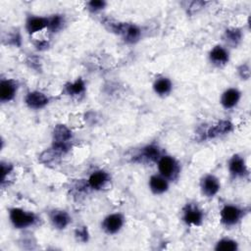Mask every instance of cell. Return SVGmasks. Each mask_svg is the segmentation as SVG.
I'll return each mask as SVG.
<instances>
[{
	"label": "cell",
	"mask_w": 251,
	"mask_h": 251,
	"mask_svg": "<svg viewBox=\"0 0 251 251\" xmlns=\"http://www.w3.org/2000/svg\"><path fill=\"white\" fill-rule=\"evenodd\" d=\"M209 59L213 65L221 67L225 66L229 61V54L225 47L216 45L211 49L209 53Z\"/></svg>",
	"instance_id": "14"
},
{
	"label": "cell",
	"mask_w": 251,
	"mask_h": 251,
	"mask_svg": "<svg viewBox=\"0 0 251 251\" xmlns=\"http://www.w3.org/2000/svg\"><path fill=\"white\" fill-rule=\"evenodd\" d=\"M157 166L159 174L169 181L176 179L179 175V164L170 155H162L157 162Z\"/></svg>",
	"instance_id": "3"
},
{
	"label": "cell",
	"mask_w": 251,
	"mask_h": 251,
	"mask_svg": "<svg viewBox=\"0 0 251 251\" xmlns=\"http://www.w3.org/2000/svg\"><path fill=\"white\" fill-rule=\"evenodd\" d=\"M237 248V242L230 238H222L216 243L215 246L217 251H235Z\"/></svg>",
	"instance_id": "24"
},
{
	"label": "cell",
	"mask_w": 251,
	"mask_h": 251,
	"mask_svg": "<svg viewBox=\"0 0 251 251\" xmlns=\"http://www.w3.org/2000/svg\"><path fill=\"white\" fill-rule=\"evenodd\" d=\"M72 139V130L65 125H57L53 130L52 148L61 154L67 153L71 148Z\"/></svg>",
	"instance_id": "2"
},
{
	"label": "cell",
	"mask_w": 251,
	"mask_h": 251,
	"mask_svg": "<svg viewBox=\"0 0 251 251\" xmlns=\"http://www.w3.org/2000/svg\"><path fill=\"white\" fill-rule=\"evenodd\" d=\"M65 92L72 97H78L85 92V83L82 78L78 77L75 80L65 85Z\"/></svg>",
	"instance_id": "21"
},
{
	"label": "cell",
	"mask_w": 251,
	"mask_h": 251,
	"mask_svg": "<svg viewBox=\"0 0 251 251\" xmlns=\"http://www.w3.org/2000/svg\"><path fill=\"white\" fill-rule=\"evenodd\" d=\"M141 33H142V31L138 25H136L134 24L126 23L125 28L121 35L123 36L124 40L126 43L133 44V43H136L140 39Z\"/></svg>",
	"instance_id": "19"
},
{
	"label": "cell",
	"mask_w": 251,
	"mask_h": 251,
	"mask_svg": "<svg viewBox=\"0 0 251 251\" xmlns=\"http://www.w3.org/2000/svg\"><path fill=\"white\" fill-rule=\"evenodd\" d=\"M48 18L36 15H29L25 19V30L28 34H34L47 28Z\"/></svg>",
	"instance_id": "11"
},
{
	"label": "cell",
	"mask_w": 251,
	"mask_h": 251,
	"mask_svg": "<svg viewBox=\"0 0 251 251\" xmlns=\"http://www.w3.org/2000/svg\"><path fill=\"white\" fill-rule=\"evenodd\" d=\"M125 223L124 216L120 213H113L104 218L102 222V228L108 234H115L119 232Z\"/></svg>",
	"instance_id": "7"
},
{
	"label": "cell",
	"mask_w": 251,
	"mask_h": 251,
	"mask_svg": "<svg viewBox=\"0 0 251 251\" xmlns=\"http://www.w3.org/2000/svg\"><path fill=\"white\" fill-rule=\"evenodd\" d=\"M48 18L47 29L51 32H58L61 30L65 25V18L61 14H55Z\"/></svg>",
	"instance_id": "22"
},
{
	"label": "cell",
	"mask_w": 251,
	"mask_h": 251,
	"mask_svg": "<svg viewBox=\"0 0 251 251\" xmlns=\"http://www.w3.org/2000/svg\"><path fill=\"white\" fill-rule=\"evenodd\" d=\"M148 185H149L150 190L154 194L159 195V194H163L168 191L170 183L166 177H164L163 176L158 174V175H153L150 176Z\"/></svg>",
	"instance_id": "16"
},
{
	"label": "cell",
	"mask_w": 251,
	"mask_h": 251,
	"mask_svg": "<svg viewBox=\"0 0 251 251\" xmlns=\"http://www.w3.org/2000/svg\"><path fill=\"white\" fill-rule=\"evenodd\" d=\"M110 181V176L104 170H97L90 174L87 179V185L94 190H101Z\"/></svg>",
	"instance_id": "12"
},
{
	"label": "cell",
	"mask_w": 251,
	"mask_h": 251,
	"mask_svg": "<svg viewBox=\"0 0 251 251\" xmlns=\"http://www.w3.org/2000/svg\"><path fill=\"white\" fill-rule=\"evenodd\" d=\"M25 103L29 109L39 110L44 108L49 103L48 96L38 90L28 92L25 97Z\"/></svg>",
	"instance_id": "9"
},
{
	"label": "cell",
	"mask_w": 251,
	"mask_h": 251,
	"mask_svg": "<svg viewBox=\"0 0 251 251\" xmlns=\"http://www.w3.org/2000/svg\"><path fill=\"white\" fill-rule=\"evenodd\" d=\"M75 237L77 238V240L81 241V242H86L88 240V237H89V234H88V230H87V227L86 226H80V227H77L75 229Z\"/></svg>",
	"instance_id": "27"
},
{
	"label": "cell",
	"mask_w": 251,
	"mask_h": 251,
	"mask_svg": "<svg viewBox=\"0 0 251 251\" xmlns=\"http://www.w3.org/2000/svg\"><path fill=\"white\" fill-rule=\"evenodd\" d=\"M49 218L52 226L57 229L66 228L71 223V218L69 214L63 210H53L50 213Z\"/></svg>",
	"instance_id": "18"
},
{
	"label": "cell",
	"mask_w": 251,
	"mask_h": 251,
	"mask_svg": "<svg viewBox=\"0 0 251 251\" xmlns=\"http://www.w3.org/2000/svg\"><path fill=\"white\" fill-rule=\"evenodd\" d=\"M162 152L158 145L155 144H148L144 146L140 153L136 156L141 160V162H158V160L161 158Z\"/></svg>",
	"instance_id": "17"
},
{
	"label": "cell",
	"mask_w": 251,
	"mask_h": 251,
	"mask_svg": "<svg viewBox=\"0 0 251 251\" xmlns=\"http://www.w3.org/2000/svg\"><path fill=\"white\" fill-rule=\"evenodd\" d=\"M221 188L220 180L214 175H205L200 180V189L203 195L206 197H214L218 194Z\"/></svg>",
	"instance_id": "6"
},
{
	"label": "cell",
	"mask_w": 251,
	"mask_h": 251,
	"mask_svg": "<svg viewBox=\"0 0 251 251\" xmlns=\"http://www.w3.org/2000/svg\"><path fill=\"white\" fill-rule=\"evenodd\" d=\"M238 75H240V77L242 79H248L250 76V69L249 66L247 64H242L239 68H238Z\"/></svg>",
	"instance_id": "29"
},
{
	"label": "cell",
	"mask_w": 251,
	"mask_h": 251,
	"mask_svg": "<svg viewBox=\"0 0 251 251\" xmlns=\"http://www.w3.org/2000/svg\"><path fill=\"white\" fill-rule=\"evenodd\" d=\"M7 44L9 43L10 45L13 46H20L21 45V35L19 31H13L11 32L8 37H7Z\"/></svg>",
	"instance_id": "28"
},
{
	"label": "cell",
	"mask_w": 251,
	"mask_h": 251,
	"mask_svg": "<svg viewBox=\"0 0 251 251\" xmlns=\"http://www.w3.org/2000/svg\"><path fill=\"white\" fill-rule=\"evenodd\" d=\"M240 97L241 93L237 88H227L221 96V104L225 109H232L238 104Z\"/></svg>",
	"instance_id": "15"
},
{
	"label": "cell",
	"mask_w": 251,
	"mask_h": 251,
	"mask_svg": "<svg viewBox=\"0 0 251 251\" xmlns=\"http://www.w3.org/2000/svg\"><path fill=\"white\" fill-rule=\"evenodd\" d=\"M34 45H35L36 49H38V50H45V49L48 48L49 43H48V41H46V40H40V41L35 42Z\"/></svg>",
	"instance_id": "30"
},
{
	"label": "cell",
	"mask_w": 251,
	"mask_h": 251,
	"mask_svg": "<svg viewBox=\"0 0 251 251\" xmlns=\"http://www.w3.org/2000/svg\"><path fill=\"white\" fill-rule=\"evenodd\" d=\"M224 38H225V40L228 44L236 46L240 42V40L242 38V32H241V30L239 28H235V27L227 28L225 31Z\"/></svg>",
	"instance_id": "23"
},
{
	"label": "cell",
	"mask_w": 251,
	"mask_h": 251,
	"mask_svg": "<svg viewBox=\"0 0 251 251\" xmlns=\"http://www.w3.org/2000/svg\"><path fill=\"white\" fill-rule=\"evenodd\" d=\"M204 220L202 209L194 203H187L182 209V221L189 226H201Z\"/></svg>",
	"instance_id": "5"
},
{
	"label": "cell",
	"mask_w": 251,
	"mask_h": 251,
	"mask_svg": "<svg viewBox=\"0 0 251 251\" xmlns=\"http://www.w3.org/2000/svg\"><path fill=\"white\" fill-rule=\"evenodd\" d=\"M227 167H228V172L230 176L234 178L244 177L249 174L244 159L237 154L233 155L229 159Z\"/></svg>",
	"instance_id": "8"
},
{
	"label": "cell",
	"mask_w": 251,
	"mask_h": 251,
	"mask_svg": "<svg viewBox=\"0 0 251 251\" xmlns=\"http://www.w3.org/2000/svg\"><path fill=\"white\" fill-rule=\"evenodd\" d=\"M9 220L15 228L24 229L35 225L37 217L32 212L14 207L9 210Z\"/></svg>",
	"instance_id": "1"
},
{
	"label": "cell",
	"mask_w": 251,
	"mask_h": 251,
	"mask_svg": "<svg viewBox=\"0 0 251 251\" xmlns=\"http://www.w3.org/2000/svg\"><path fill=\"white\" fill-rule=\"evenodd\" d=\"M17 82L13 79L2 78L0 81V101L2 103L10 102L17 93Z\"/></svg>",
	"instance_id": "13"
},
{
	"label": "cell",
	"mask_w": 251,
	"mask_h": 251,
	"mask_svg": "<svg viewBox=\"0 0 251 251\" xmlns=\"http://www.w3.org/2000/svg\"><path fill=\"white\" fill-rule=\"evenodd\" d=\"M107 5V2L104 0H91L86 3V9L91 13H97L103 10Z\"/></svg>",
	"instance_id": "26"
},
{
	"label": "cell",
	"mask_w": 251,
	"mask_h": 251,
	"mask_svg": "<svg viewBox=\"0 0 251 251\" xmlns=\"http://www.w3.org/2000/svg\"><path fill=\"white\" fill-rule=\"evenodd\" d=\"M173 84L170 78L166 76H160L155 79L153 83V89L159 96H167L171 93Z\"/></svg>",
	"instance_id": "20"
},
{
	"label": "cell",
	"mask_w": 251,
	"mask_h": 251,
	"mask_svg": "<svg viewBox=\"0 0 251 251\" xmlns=\"http://www.w3.org/2000/svg\"><path fill=\"white\" fill-rule=\"evenodd\" d=\"M14 171V166L11 163L2 161L1 162V175H2V178H1V186L3 187L8 176L13 173Z\"/></svg>",
	"instance_id": "25"
},
{
	"label": "cell",
	"mask_w": 251,
	"mask_h": 251,
	"mask_svg": "<svg viewBox=\"0 0 251 251\" xmlns=\"http://www.w3.org/2000/svg\"><path fill=\"white\" fill-rule=\"evenodd\" d=\"M244 216V210L236 205L226 204L220 212V218L223 225L226 226H235Z\"/></svg>",
	"instance_id": "4"
},
{
	"label": "cell",
	"mask_w": 251,
	"mask_h": 251,
	"mask_svg": "<svg viewBox=\"0 0 251 251\" xmlns=\"http://www.w3.org/2000/svg\"><path fill=\"white\" fill-rule=\"evenodd\" d=\"M232 127H233V126L229 121H226V120L219 121L217 124L211 126L210 127L207 128V130L205 131V134H204V138L213 139V138H217L219 136L225 135V134L230 132L232 130Z\"/></svg>",
	"instance_id": "10"
}]
</instances>
